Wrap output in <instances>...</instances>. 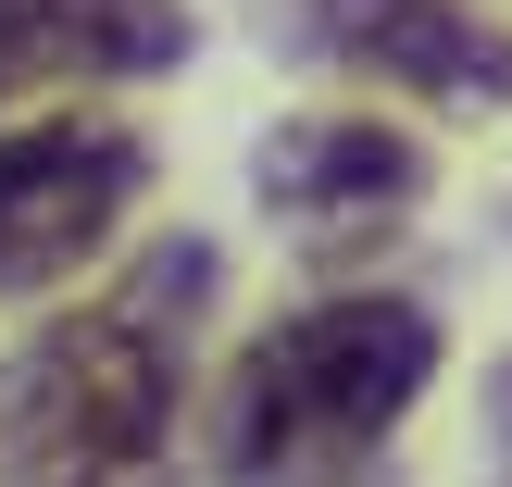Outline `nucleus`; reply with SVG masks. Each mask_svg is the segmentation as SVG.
<instances>
[{
  "label": "nucleus",
  "mask_w": 512,
  "mask_h": 487,
  "mask_svg": "<svg viewBox=\"0 0 512 487\" xmlns=\"http://www.w3.org/2000/svg\"><path fill=\"white\" fill-rule=\"evenodd\" d=\"M213 238H163L0 363V487H175Z\"/></svg>",
  "instance_id": "nucleus-1"
},
{
  "label": "nucleus",
  "mask_w": 512,
  "mask_h": 487,
  "mask_svg": "<svg viewBox=\"0 0 512 487\" xmlns=\"http://www.w3.org/2000/svg\"><path fill=\"white\" fill-rule=\"evenodd\" d=\"M438 388V313L400 288H325L275 313L213 388L225 487H363Z\"/></svg>",
  "instance_id": "nucleus-2"
},
{
  "label": "nucleus",
  "mask_w": 512,
  "mask_h": 487,
  "mask_svg": "<svg viewBox=\"0 0 512 487\" xmlns=\"http://www.w3.org/2000/svg\"><path fill=\"white\" fill-rule=\"evenodd\" d=\"M150 200V138L125 113H50L0 125V300L75 288L100 250L125 238V213Z\"/></svg>",
  "instance_id": "nucleus-3"
},
{
  "label": "nucleus",
  "mask_w": 512,
  "mask_h": 487,
  "mask_svg": "<svg viewBox=\"0 0 512 487\" xmlns=\"http://www.w3.org/2000/svg\"><path fill=\"white\" fill-rule=\"evenodd\" d=\"M425 188H438V163H425V138L388 125V113H288L250 150V200H263V225L313 275L375 263V250L425 213Z\"/></svg>",
  "instance_id": "nucleus-4"
},
{
  "label": "nucleus",
  "mask_w": 512,
  "mask_h": 487,
  "mask_svg": "<svg viewBox=\"0 0 512 487\" xmlns=\"http://www.w3.org/2000/svg\"><path fill=\"white\" fill-rule=\"evenodd\" d=\"M288 38L313 50L325 75L400 88V100H425V113H463V125L512 113V25L488 0H300Z\"/></svg>",
  "instance_id": "nucleus-5"
},
{
  "label": "nucleus",
  "mask_w": 512,
  "mask_h": 487,
  "mask_svg": "<svg viewBox=\"0 0 512 487\" xmlns=\"http://www.w3.org/2000/svg\"><path fill=\"white\" fill-rule=\"evenodd\" d=\"M188 50H200L188 0H0V113L88 100V88H150Z\"/></svg>",
  "instance_id": "nucleus-6"
}]
</instances>
